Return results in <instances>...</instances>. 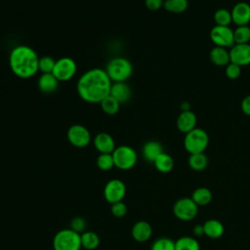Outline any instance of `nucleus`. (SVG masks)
I'll list each match as a JSON object with an SVG mask.
<instances>
[{
    "instance_id": "14",
    "label": "nucleus",
    "mask_w": 250,
    "mask_h": 250,
    "mask_svg": "<svg viewBox=\"0 0 250 250\" xmlns=\"http://www.w3.org/2000/svg\"><path fill=\"white\" fill-rule=\"evenodd\" d=\"M94 146L100 153H112L115 146L114 139L108 133H99L94 138Z\"/></svg>"
},
{
    "instance_id": "25",
    "label": "nucleus",
    "mask_w": 250,
    "mask_h": 250,
    "mask_svg": "<svg viewBox=\"0 0 250 250\" xmlns=\"http://www.w3.org/2000/svg\"><path fill=\"white\" fill-rule=\"evenodd\" d=\"M189 167L194 171H202L208 165V158L204 152L190 154L188 160Z\"/></svg>"
},
{
    "instance_id": "21",
    "label": "nucleus",
    "mask_w": 250,
    "mask_h": 250,
    "mask_svg": "<svg viewBox=\"0 0 250 250\" xmlns=\"http://www.w3.org/2000/svg\"><path fill=\"white\" fill-rule=\"evenodd\" d=\"M203 229H204V234L207 237L212 239H217L221 237L225 231L224 225L216 219L207 220L203 224Z\"/></svg>"
},
{
    "instance_id": "8",
    "label": "nucleus",
    "mask_w": 250,
    "mask_h": 250,
    "mask_svg": "<svg viewBox=\"0 0 250 250\" xmlns=\"http://www.w3.org/2000/svg\"><path fill=\"white\" fill-rule=\"evenodd\" d=\"M77 65L73 59L68 57H63L56 61L53 74L59 81H68L76 73Z\"/></svg>"
},
{
    "instance_id": "11",
    "label": "nucleus",
    "mask_w": 250,
    "mask_h": 250,
    "mask_svg": "<svg viewBox=\"0 0 250 250\" xmlns=\"http://www.w3.org/2000/svg\"><path fill=\"white\" fill-rule=\"evenodd\" d=\"M210 38L218 47L231 48L234 45L233 30L229 26L215 25L210 31Z\"/></svg>"
},
{
    "instance_id": "2",
    "label": "nucleus",
    "mask_w": 250,
    "mask_h": 250,
    "mask_svg": "<svg viewBox=\"0 0 250 250\" xmlns=\"http://www.w3.org/2000/svg\"><path fill=\"white\" fill-rule=\"evenodd\" d=\"M39 58L36 52L26 45H19L12 49L9 64L13 73L22 79L34 76L39 70Z\"/></svg>"
},
{
    "instance_id": "27",
    "label": "nucleus",
    "mask_w": 250,
    "mask_h": 250,
    "mask_svg": "<svg viewBox=\"0 0 250 250\" xmlns=\"http://www.w3.org/2000/svg\"><path fill=\"white\" fill-rule=\"evenodd\" d=\"M163 7L166 11L174 14L184 13L188 7V0H164Z\"/></svg>"
},
{
    "instance_id": "15",
    "label": "nucleus",
    "mask_w": 250,
    "mask_h": 250,
    "mask_svg": "<svg viewBox=\"0 0 250 250\" xmlns=\"http://www.w3.org/2000/svg\"><path fill=\"white\" fill-rule=\"evenodd\" d=\"M131 233L137 242H146L152 235V228L149 223L146 221H139L132 227Z\"/></svg>"
},
{
    "instance_id": "32",
    "label": "nucleus",
    "mask_w": 250,
    "mask_h": 250,
    "mask_svg": "<svg viewBox=\"0 0 250 250\" xmlns=\"http://www.w3.org/2000/svg\"><path fill=\"white\" fill-rule=\"evenodd\" d=\"M150 250H176L175 241L168 237H160L153 241Z\"/></svg>"
},
{
    "instance_id": "10",
    "label": "nucleus",
    "mask_w": 250,
    "mask_h": 250,
    "mask_svg": "<svg viewBox=\"0 0 250 250\" xmlns=\"http://www.w3.org/2000/svg\"><path fill=\"white\" fill-rule=\"evenodd\" d=\"M126 194V186L119 179L109 180L104 188V196L107 202L113 204L122 201Z\"/></svg>"
},
{
    "instance_id": "12",
    "label": "nucleus",
    "mask_w": 250,
    "mask_h": 250,
    "mask_svg": "<svg viewBox=\"0 0 250 250\" xmlns=\"http://www.w3.org/2000/svg\"><path fill=\"white\" fill-rule=\"evenodd\" d=\"M230 62L245 66L250 64V44H234L229 50Z\"/></svg>"
},
{
    "instance_id": "28",
    "label": "nucleus",
    "mask_w": 250,
    "mask_h": 250,
    "mask_svg": "<svg viewBox=\"0 0 250 250\" xmlns=\"http://www.w3.org/2000/svg\"><path fill=\"white\" fill-rule=\"evenodd\" d=\"M101 107L103 109V111L108 115H114L118 112L119 107H120V103L115 100L113 97H111L110 95H108L107 97H105L101 103Z\"/></svg>"
},
{
    "instance_id": "13",
    "label": "nucleus",
    "mask_w": 250,
    "mask_h": 250,
    "mask_svg": "<svg viewBox=\"0 0 250 250\" xmlns=\"http://www.w3.org/2000/svg\"><path fill=\"white\" fill-rule=\"evenodd\" d=\"M231 13L232 21L237 25H247L250 21V5L246 2H238L236 3Z\"/></svg>"
},
{
    "instance_id": "35",
    "label": "nucleus",
    "mask_w": 250,
    "mask_h": 250,
    "mask_svg": "<svg viewBox=\"0 0 250 250\" xmlns=\"http://www.w3.org/2000/svg\"><path fill=\"white\" fill-rule=\"evenodd\" d=\"M111 214L116 218H122L127 213V205L123 201H118L111 204Z\"/></svg>"
},
{
    "instance_id": "40",
    "label": "nucleus",
    "mask_w": 250,
    "mask_h": 250,
    "mask_svg": "<svg viewBox=\"0 0 250 250\" xmlns=\"http://www.w3.org/2000/svg\"><path fill=\"white\" fill-rule=\"evenodd\" d=\"M181 109L182 111H187V110H190V106H189V104L188 102H185L182 104L181 105Z\"/></svg>"
},
{
    "instance_id": "37",
    "label": "nucleus",
    "mask_w": 250,
    "mask_h": 250,
    "mask_svg": "<svg viewBox=\"0 0 250 250\" xmlns=\"http://www.w3.org/2000/svg\"><path fill=\"white\" fill-rule=\"evenodd\" d=\"M164 0H145L146 7L150 11H157L163 7Z\"/></svg>"
},
{
    "instance_id": "39",
    "label": "nucleus",
    "mask_w": 250,
    "mask_h": 250,
    "mask_svg": "<svg viewBox=\"0 0 250 250\" xmlns=\"http://www.w3.org/2000/svg\"><path fill=\"white\" fill-rule=\"evenodd\" d=\"M192 232H193V234H194L195 236H201V235H203V234H204L203 225L198 224V225L194 226L193 229H192Z\"/></svg>"
},
{
    "instance_id": "9",
    "label": "nucleus",
    "mask_w": 250,
    "mask_h": 250,
    "mask_svg": "<svg viewBox=\"0 0 250 250\" xmlns=\"http://www.w3.org/2000/svg\"><path fill=\"white\" fill-rule=\"evenodd\" d=\"M68 142L76 147H85L91 142L90 131L81 124L71 125L66 133Z\"/></svg>"
},
{
    "instance_id": "31",
    "label": "nucleus",
    "mask_w": 250,
    "mask_h": 250,
    "mask_svg": "<svg viewBox=\"0 0 250 250\" xmlns=\"http://www.w3.org/2000/svg\"><path fill=\"white\" fill-rule=\"evenodd\" d=\"M97 166L103 171H108L114 167L112 153H100L97 158Z\"/></svg>"
},
{
    "instance_id": "4",
    "label": "nucleus",
    "mask_w": 250,
    "mask_h": 250,
    "mask_svg": "<svg viewBox=\"0 0 250 250\" xmlns=\"http://www.w3.org/2000/svg\"><path fill=\"white\" fill-rule=\"evenodd\" d=\"M54 250H81L80 234L71 229L59 230L53 238Z\"/></svg>"
},
{
    "instance_id": "34",
    "label": "nucleus",
    "mask_w": 250,
    "mask_h": 250,
    "mask_svg": "<svg viewBox=\"0 0 250 250\" xmlns=\"http://www.w3.org/2000/svg\"><path fill=\"white\" fill-rule=\"evenodd\" d=\"M86 227H87V223H86L84 218H82V217H74L70 221V228L69 229H71L72 230H74L77 233L81 234L82 232L85 231Z\"/></svg>"
},
{
    "instance_id": "16",
    "label": "nucleus",
    "mask_w": 250,
    "mask_h": 250,
    "mask_svg": "<svg viewBox=\"0 0 250 250\" xmlns=\"http://www.w3.org/2000/svg\"><path fill=\"white\" fill-rule=\"evenodd\" d=\"M196 115L191 110L182 111L177 118V128L179 131L187 134L196 128Z\"/></svg>"
},
{
    "instance_id": "20",
    "label": "nucleus",
    "mask_w": 250,
    "mask_h": 250,
    "mask_svg": "<svg viewBox=\"0 0 250 250\" xmlns=\"http://www.w3.org/2000/svg\"><path fill=\"white\" fill-rule=\"evenodd\" d=\"M162 152H164L162 145L156 141L146 142L143 146V156L148 162L153 163Z\"/></svg>"
},
{
    "instance_id": "24",
    "label": "nucleus",
    "mask_w": 250,
    "mask_h": 250,
    "mask_svg": "<svg viewBox=\"0 0 250 250\" xmlns=\"http://www.w3.org/2000/svg\"><path fill=\"white\" fill-rule=\"evenodd\" d=\"M81 245L86 250H94L100 245V237L95 231H84L80 234Z\"/></svg>"
},
{
    "instance_id": "17",
    "label": "nucleus",
    "mask_w": 250,
    "mask_h": 250,
    "mask_svg": "<svg viewBox=\"0 0 250 250\" xmlns=\"http://www.w3.org/2000/svg\"><path fill=\"white\" fill-rule=\"evenodd\" d=\"M109 95L120 104L126 103L131 97V89L125 82H114L111 85Z\"/></svg>"
},
{
    "instance_id": "29",
    "label": "nucleus",
    "mask_w": 250,
    "mask_h": 250,
    "mask_svg": "<svg viewBox=\"0 0 250 250\" xmlns=\"http://www.w3.org/2000/svg\"><path fill=\"white\" fill-rule=\"evenodd\" d=\"M234 44H248L250 41V27L248 25L237 26L233 30Z\"/></svg>"
},
{
    "instance_id": "30",
    "label": "nucleus",
    "mask_w": 250,
    "mask_h": 250,
    "mask_svg": "<svg viewBox=\"0 0 250 250\" xmlns=\"http://www.w3.org/2000/svg\"><path fill=\"white\" fill-rule=\"evenodd\" d=\"M214 21L216 25L229 26V24L232 21L231 13L227 9H219L214 14Z\"/></svg>"
},
{
    "instance_id": "38",
    "label": "nucleus",
    "mask_w": 250,
    "mask_h": 250,
    "mask_svg": "<svg viewBox=\"0 0 250 250\" xmlns=\"http://www.w3.org/2000/svg\"><path fill=\"white\" fill-rule=\"evenodd\" d=\"M241 109L244 114L250 116V95L246 96L241 102Z\"/></svg>"
},
{
    "instance_id": "6",
    "label": "nucleus",
    "mask_w": 250,
    "mask_h": 250,
    "mask_svg": "<svg viewBox=\"0 0 250 250\" xmlns=\"http://www.w3.org/2000/svg\"><path fill=\"white\" fill-rule=\"evenodd\" d=\"M114 166L121 170H129L133 168L137 161L138 155L135 149L129 146H117L112 152Z\"/></svg>"
},
{
    "instance_id": "5",
    "label": "nucleus",
    "mask_w": 250,
    "mask_h": 250,
    "mask_svg": "<svg viewBox=\"0 0 250 250\" xmlns=\"http://www.w3.org/2000/svg\"><path fill=\"white\" fill-rule=\"evenodd\" d=\"M208 144V134L201 128H194L187 133L184 139V146L189 154L204 152Z\"/></svg>"
},
{
    "instance_id": "19",
    "label": "nucleus",
    "mask_w": 250,
    "mask_h": 250,
    "mask_svg": "<svg viewBox=\"0 0 250 250\" xmlns=\"http://www.w3.org/2000/svg\"><path fill=\"white\" fill-rule=\"evenodd\" d=\"M210 61L217 66H227L230 62L229 51L226 48L215 46L209 54Z\"/></svg>"
},
{
    "instance_id": "1",
    "label": "nucleus",
    "mask_w": 250,
    "mask_h": 250,
    "mask_svg": "<svg viewBox=\"0 0 250 250\" xmlns=\"http://www.w3.org/2000/svg\"><path fill=\"white\" fill-rule=\"evenodd\" d=\"M112 82L105 69L92 68L82 74L77 82L79 97L90 104L101 103L109 95Z\"/></svg>"
},
{
    "instance_id": "33",
    "label": "nucleus",
    "mask_w": 250,
    "mask_h": 250,
    "mask_svg": "<svg viewBox=\"0 0 250 250\" xmlns=\"http://www.w3.org/2000/svg\"><path fill=\"white\" fill-rule=\"evenodd\" d=\"M55 63H56V61L52 57L44 56L42 58H39L38 67L42 73H52Z\"/></svg>"
},
{
    "instance_id": "18",
    "label": "nucleus",
    "mask_w": 250,
    "mask_h": 250,
    "mask_svg": "<svg viewBox=\"0 0 250 250\" xmlns=\"http://www.w3.org/2000/svg\"><path fill=\"white\" fill-rule=\"evenodd\" d=\"M59 80L53 73H42L38 79V88L41 92L50 94L55 92L59 87Z\"/></svg>"
},
{
    "instance_id": "23",
    "label": "nucleus",
    "mask_w": 250,
    "mask_h": 250,
    "mask_svg": "<svg viewBox=\"0 0 250 250\" xmlns=\"http://www.w3.org/2000/svg\"><path fill=\"white\" fill-rule=\"evenodd\" d=\"M155 168L161 173H169L174 168V159L166 152H162L153 162Z\"/></svg>"
},
{
    "instance_id": "26",
    "label": "nucleus",
    "mask_w": 250,
    "mask_h": 250,
    "mask_svg": "<svg viewBox=\"0 0 250 250\" xmlns=\"http://www.w3.org/2000/svg\"><path fill=\"white\" fill-rule=\"evenodd\" d=\"M176 250H200L198 241L192 236H182L175 241Z\"/></svg>"
},
{
    "instance_id": "7",
    "label": "nucleus",
    "mask_w": 250,
    "mask_h": 250,
    "mask_svg": "<svg viewBox=\"0 0 250 250\" xmlns=\"http://www.w3.org/2000/svg\"><path fill=\"white\" fill-rule=\"evenodd\" d=\"M173 213L177 219L184 222H188L197 216L198 206L191 198L183 197L174 203Z\"/></svg>"
},
{
    "instance_id": "3",
    "label": "nucleus",
    "mask_w": 250,
    "mask_h": 250,
    "mask_svg": "<svg viewBox=\"0 0 250 250\" xmlns=\"http://www.w3.org/2000/svg\"><path fill=\"white\" fill-rule=\"evenodd\" d=\"M105 71L111 82H125L132 75L133 66L128 59L116 57L107 62Z\"/></svg>"
},
{
    "instance_id": "22",
    "label": "nucleus",
    "mask_w": 250,
    "mask_h": 250,
    "mask_svg": "<svg viewBox=\"0 0 250 250\" xmlns=\"http://www.w3.org/2000/svg\"><path fill=\"white\" fill-rule=\"evenodd\" d=\"M190 198L197 206H206L212 201L213 194L208 188L201 187L193 190Z\"/></svg>"
},
{
    "instance_id": "36",
    "label": "nucleus",
    "mask_w": 250,
    "mask_h": 250,
    "mask_svg": "<svg viewBox=\"0 0 250 250\" xmlns=\"http://www.w3.org/2000/svg\"><path fill=\"white\" fill-rule=\"evenodd\" d=\"M240 74H241V66H239L238 64L229 62L226 66V75L229 79H236L240 76Z\"/></svg>"
}]
</instances>
